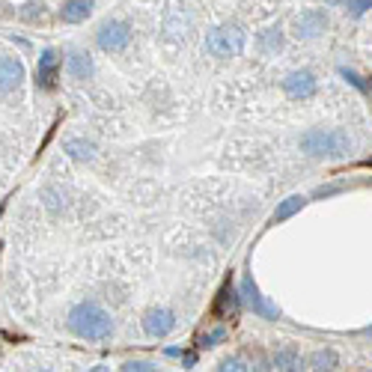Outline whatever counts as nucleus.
Masks as SVG:
<instances>
[{
    "label": "nucleus",
    "mask_w": 372,
    "mask_h": 372,
    "mask_svg": "<svg viewBox=\"0 0 372 372\" xmlns=\"http://www.w3.org/2000/svg\"><path fill=\"white\" fill-rule=\"evenodd\" d=\"M301 149L310 158H337L351 149V137L342 128H313L301 137Z\"/></svg>",
    "instance_id": "obj_2"
},
{
    "label": "nucleus",
    "mask_w": 372,
    "mask_h": 372,
    "mask_svg": "<svg viewBox=\"0 0 372 372\" xmlns=\"http://www.w3.org/2000/svg\"><path fill=\"white\" fill-rule=\"evenodd\" d=\"M63 149L69 152V158H75V161H93L95 158V143L83 140V137H69L63 143Z\"/></svg>",
    "instance_id": "obj_13"
},
{
    "label": "nucleus",
    "mask_w": 372,
    "mask_h": 372,
    "mask_svg": "<svg viewBox=\"0 0 372 372\" xmlns=\"http://www.w3.org/2000/svg\"><path fill=\"white\" fill-rule=\"evenodd\" d=\"M241 301H245V304L256 313V316H262V319H277V316H280L277 304L265 301L262 292H260V286L253 283V277H245V280H241Z\"/></svg>",
    "instance_id": "obj_5"
},
{
    "label": "nucleus",
    "mask_w": 372,
    "mask_h": 372,
    "mask_svg": "<svg viewBox=\"0 0 372 372\" xmlns=\"http://www.w3.org/2000/svg\"><path fill=\"white\" fill-rule=\"evenodd\" d=\"M24 81V63L18 57H0V93L18 90Z\"/></svg>",
    "instance_id": "obj_7"
},
{
    "label": "nucleus",
    "mask_w": 372,
    "mask_h": 372,
    "mask_svg": "<svg viewBox=\"0 0 372 372\" xmlns=\"http://www.w3.org/2000/svg\"><path fill=\"white\" fill-rule=\"evenodd\" d=\"M280 27L277 30H265V36H262V51H274V48H280Z\"/></svg>",
    "instance_id": "obj_18"
},
{
    "label": "nucleus",
    "mask_w": 372,
    "mask_h": 372,
    "mask_svg": "<svg viewBox=\"0 0 372 372\" xmlns=\"http://www.w3.org/2000/svg\"><path fill=\"white\" fill-rule=\"evenodd\" d=\"M274 366L277 369H298V366H301V354H298L295 346H283L274 354Z\"/></svg>",
    "instance_id": "obj_16"
},
{
    "label": "nucleus",
    "mask_w": 372,
    "mask_h": 372,
    "mask_svg": "<svg viewBox=\"0 0 372 372\" xmlns=\"http://www.w3.org/2000/svg\"><path fill=\"white\" fill-rule=\"evenodd\" d=\"M122 369L125 372H146V369H155V364H149V361H128Z\"/></svg>",
    "instance_id": "obj_22"
},
{
    "label": "nucleus",
    "mask_w": 372,
    "mask_h": 372,
    "mask_svg": "<svg viewBox=\"0 0 372 372\" xmlns=\"http://www.w3.org/2000/svg\"><path fill=\"white\" fill-rule=\"evenodd\" d=\"M223 337H226V327H214V331L203 334V342H199V346H218Z\"/></svg>",
    "instance_id": "obj_19"
},
{
    "label": "nucleus",
    "mask_w": 372,
    "mask_h": 372,
    "mask_svg": "<svg viewBox=\"0 0 372 372\" xmlns=\"http://www.w3.org/2000/svg\"><path fill=\"white\" fill-rule=\"evenodd\" d=\"M4 211H6V199H4V203H0V218H4Z\"/></svg>",
    "instance_id": "obj_25"
},
{
    "label": "nucleus",
    "mask_w": 372,
    "mask_h": 372,
    "mask_svg": "<svg viewBox=\"0 0 372 372\" xmlns=\"http://www.w3.org/2000/svg\"><path fill=\"white\" fill-rule=\"evenodd\" d=\"M325 4H331V6H337V4H346V0H325Z\"/></svg>",
    "instance_id": "obj_24"
},
{
    "label": "nucleus",
    "mask_w": 372,
    "mask_h": 372,
    "mask_svg": "<svg viewBox=\"0 0 372 372\" xmlns=\"http://www.w3.org/2000/svg\"><path fill=\"white\" fill-rule=\"evenodd\" d=\"M143 327H146L149 337H167V334L176 327V316H173L170 310H164V307L149 310L146 319H143Z\"/></svg>",
    "instance_id": "obj_9"
},
{
    "label": "nucleus",
    "mask_w": 372,
    "mask_h": 372,
    "mask_svg": "<svg viewBox=\"0 0 372 372\" xmlns=\"http://www.w3.org/2000/svg\"><path fill=\"white\" fill-rule=\"evenodd\" d=\"M369 164H372V161H369Z\"/></svg>",
    "instance_id": "obj_28"
},
{
    "label": "nucleus",
    "mask_w": 372,
    "mask_h": 372,
    "mask_svg": "<svg viewBox=\"0 0 372 372\" xmlns=\"http://www.w3.org/2000/svg\"><path fill=\"white\" fill-rule=\"evenodd\" d=\"M93 6H95V0H66L60 9V18L66 24H81L93 16Z\"/></svg>",
    "instance_id": "obj_11"
},
{
    "label": "nucleus",
    "mask_w": 372,
    "mask_h": 372,
    "mask_svg": "<svg viewBox=\"0 0 372 372\" xmlns=\"http://www.w3.org/2000/svg\"><path fill=\"white\" fill-rule=\"evenodd\" d=\"M325 27H327L325 9H307L295 18V36L298 39H316L325 33Z\"/></svg>",
    "instance_id": "obj_6"
},
{
    "label": "nucleus",
    "mask_w": 372,
    "mask_h": 372,
    "mask_svg": "<svg viewBox=\"0 0 372 372\" xmlns=\"http://www.w3.org/2000/svg\"><path fill=\"white\" fill-rule=\"evenodd\" d=\"M339 75H342V78H346V81L351 83V87H357V90H361V93H369V87H366V83H364L361 78H357V75H354V71H349V69H339Z\"/></svg>",
    "instance_id": "obj_20"
},
{
    "label": "nucleus",
    "mask_w": 372,
    "mask_h": 372,
    "mask_svg": "<svg viewBox=\"0 0 372 372\" xmlns=\"http://www.w3.org/2000/svg\"><path fill=\"white\" fill-rule=\"evenodd\" d=\"M236 313H238V295L233 292V286L226 283L218 295V301H214V316H236Z\"/></svg>",
    "instance_id": "obj_14"
},
{
    "label": "nucleus",
    "mask_w": 372,
    "mask_h": 372,
    "mask_svg": "<svg viewBox=\"0 0 372 372\" xmlns=\"http://www.w3.org/2000/svg\"><path fill=\"white\" fill-rule=\"evenodd\" d=\"M339 364V357H337V351L334 349H322V351H316L310 357V366L313 369H334Z\"/></svg>",
    "instance_id": "obj_17"
},
{
    "label": "nucleus",
    "mask_w": 372,
    "mask_h": 372,
    "mask_svg": "<svg viewBox=\"0 0 372 372\" xmlns=\"http://www.w3.org/2000/svg\"><path fill=\"white\" fill-rule=\"evenodd\" d=\"M221 369H233V372H238V369H248V366L241 364V361H236V357H233V361H223V364H221Z\"/></svg>",
    "instance_id": "obj_23"
},
{
    "label": "nucleus",
    "mask_w": 372,
    "mask_h": 372,
    "mask_svg": "<svg viewBox=\"0 0 372 372\" xmlns=\"http://www.w3.org/2000/svg\"><path fill=\"white\" fill-rule=\"evenodd\" d=\"M366 334H369V337H372V327H369V331H366Z\"/></svg>",
    "instance_id": "obj_26"
},
{
    "label": "nucleus",
    "mask_w": 372,
    "mask_h": 372,
    "mask_svg": "<svg viewBox=\"0 0 372 372\" xmlns=\"http://www.w3.org/2000/svg\"><path fill=\"white\" fill-rule=\"evenodd\" d=\"M98 48L102 51H122L132 42V27L122 21H105L98 27Z\"/></svg>",
    "instance_id": "obj_4"
},
{
    "label": "nucleus",
    "mask_w": 372,
    "mask_h": 372,
    "mask_svg": "<svg viewBox=\"0 0 372 372\" xmlns=\"http://www.w3.org/2000/svg\"><path fill=\"white\" fill-rule=\"evenodd\" d=\"M57 69H60V54H57L54 48L42 51L39 66H36V83H39L42 90H54V83H57Z\"/></svg>",
    "instance_id": "obj_8"
},
{
    "label": "nucleus",
    "mask_w": 372,
    "mask_h": 372,
    "mask_svg": "<svg viewBox=\"0 0 372 372\" xmlns=\"http://www.w3.org/2000/svg\"><path fill=\"white\" fill-rule=\"evenodd\" d=\"M69 327H71V334H78L81 339H105L113 331V322L95 301H81L69 313Z\"/></svg>",
    "instance_id": "obj_1"
},
{
    "label": "nucleus",
    "mask_w": 372,
    "mask_h": 372,
    "mask_svg": "<svg viewBox=\"0 0 372 372\" xmlns=\"http://www.w3.org/2000/svg\"><path fill=\"white\" fill-rule=\"evenodd\" d=\"M346 6L351 9V16H364V12L372 6V0H346Z\"/></svg>",
    "instance_id": "obj_21"
},
{
    "label": "nucleus",
    "mask_w": 372,
    "mask_h": 372,
    "mask_svg": "<svg viewBox=\"0 0 372 372\" xmlns=\"http://www.w3.org/2000/svg\"><path fill=\"white\" fill-rule=\"evenodd\" d=\"M283 90L289 98H310L316 93V78H313L310 71H292V75L283 81Z\"/></svg>",
    "instance_id": "obj_10"
},
{
    "label": "nucleus",
    "mask_w": 372,
    "mask_h": 372,
    "mask_svg": "<svg viewBox=\"0 0 372 372\" xmlns=\"http://www.w3.org/2000/svg\"><path fill=\"white\" fill-rule=\"evenodd\" d=\"M0 248H4V245H0Z\"/></svg>",
    "instance_id": "obj_27"
},
{
    "label": "nucleus",
    "mask_w": 372,
    "mask_h": 372,
    "mask_svg": "<svg viewBox=\"0 0 372 372\" xmlns=\"http://www.w3.org/2000/svg\"><path fill=\"white\" fill-rule=\"evenodd\" d=\"M307 206V197H301V194H292V197H286L283 203L274 209V223H280V221H289L292 214H298Z\"/></svg>",
    "instance_id": "obj_15"
},
{
    "label": "nucleus",
    "mask_w": 372,
    "mask_h": 372,
    "mask_svg": "<svg viewBox=\"0 0 372 372\" xmlns=\"http://www.w3.org/2000/svg\"><path fill=\"white\" fill-rule=\"evenodd\" d=\"M66 69H69V75L75 78V81H90L93 78V57L90 54H83V51H71L69 54V60H66Z\"/></svg>",
    "instance_id": "obj_12"
},
{
    "label": "nucleus",
    "mask_w": 372,
    "mask_h": 372,
    "mask_svg": "<svg viewBox=\"0 0 372 372\" xmlns=\"http://www.w3.org/2000/svg\"><path fill=\"white\" fill-rule=\"evenodd\" d=\"M248 45V33L241 30L238 24H221L209 30L206 36V51L211 57H221V60H230V57H238Z\"/></svg>",
    "instance_id": "obj_3"
}]
</instances>
